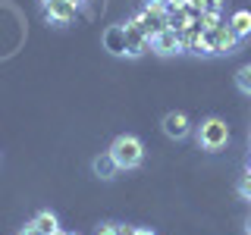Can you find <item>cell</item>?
<instances>
[{
    "label": "cell",
    "instance_id": "cell-1",
    "mask_svg": "<svg viewBox=\"0 0 251 235\" xmlns=\"http://www.w3.org/2000/svg\"><path fill=\"white\" fill-rule=\"evenodd\" d=\"M110 154L120 163V169H135V166H141V160H145V144H141L135 135H120L110 144Z\"/></svg>",
    "mask_w": 251,
    "mask_h": 235
},
{
    "label": "cell",
    "instance_id": "cell-2",
    "mask_svg": "<svg viewBox=\"0 0 251 235\" xmlns=\"http://www.w3.org/2000/svg\"><path fill=\"white\" fill-rule=\"evenodd\" d=\"M242 38L229 28V22H220L214 28H204V44H207L210 57H223V53H232L239 47Z\"/></svg>",
    "mask_w": 251,
    "mask_h": 235
},
{
    "label": "cell",
    "instance_id": "cell-3",
    "mask_svg": "<svg viewBox=\"0 0 251 235\" xmlns=\"http://www.w3.org/2000/svg\"><path fill=\"white\" fill-rule=\"evenodd\" d=\"M226 141H229V125H226L220 116H210V119L201 122L198 129V144L204 151H223Z\"/></svg>",
    "mask_w": 251,
    "mask_h": 235
},
{
    "label": "cell",
    "instance_id": "cell-4",
    "mask_svg": "<svg viewBox=\"0 0 251 235\" xmlns=\"http://www.w3.org/2000/svg\"><path fill=\"white\" fill-rule=\"evenodd\" d=\"M135 19H138V25H141V31H145L148 38L160 35L163 28H170V22H167V3H163V0H148V6L141 13H135Z\"/></svg>",
    "mask_w": 251,
    "mask_h": 235
},
{
    "label": "cell",
    "instance_id": "cell-5",
    "mask_svg": "<svg viewBox=\"0 0 251 235\" xmlns=\"http://www.w3.org/2000/svg\"><path fill=\"white\" fill-rule=\"evenodd\" d=\"M123 31H126V57L138 60V57H145V53L151 50V38L141 31V25H138L135 16H132L129 22H123Z\"/></svg>",
    "mask_w": 251,
    "mask_h": 235
},
{
    "label": "cell",
    "instance_id": "cell-6",
    "mask_svg": "<svg viewBox=\"0 0 251 235\" xmlns=\"http://www.w3.org/2000/svg\"><path fill=\"white\" fill-rule=\"evenodd\" d=\"M151 50L157 57H173V53H182V44H179V31L163 28L160 35L151 38Z\"/></svg>",
    "mask_w": 251,
    "mask_h": 235
},
{
    "label": "cell",
    "instance_id": "cell-7",
    "mask_svg": "<svg viewBox=\"0 0 251 235\" xmlns=\"http://www.w3.org/2000/svg\"><path fill=\"white\" fill-rule=\"evenodd\" d=\"M188 132H192V122H188L185 113H167L163 116V135L173 141H182Z\"/></svg>",
    "mask_w": 251,
    "mask_h": 235
},
{
    "label": "cell",
    "instance_id": "cell-8",
    "mask_svg": "<svg viewBox=\"0 0 251 235\" xmlns=\"http://www.w3.org/2000/svg\"><path fill=\"white\" fill-rule=\"evenodd\" d=\"M75 10H78V6H75V3H69V0H53V3H47V6H44V16H47V22L66 25V22H73V19H75Z\"/></svg>",
    "mask_w": 251,
    "mask_h": 235
},
{
    "label": "cell",
    "instance_id": "cell-9",
    "mask_svg": "<svg viewBox=\"0 0 251 235\" xmlns=\"http://www.w3.org/2000/svg\"><path fill=\"white\" fill-rule=\"evenodd\" d=\"M91 169H94V176H100V179H113V176H120V163L113 160V154L110 151H104V154H98L91 160Z\"/></svg>",
    "mask_w": 251,
    "mask_h": 235
},
{
    "label": "cell",
    "instance_id": "cell-10",
    "mask_svg": "<svg viewBox=\"0 0 251 235\" xmlns=\"http://www.w3.org/2000/svg\"><path fill=\"white\" fill-rule=\"evenodd\" d=\"M104 44H107L110 53H116V57H126V31H123V25L107 28V31H104Z\"/></svg>",
    "mask_w": 251,
    "mask_h": 235
},
{
    "label": "cell",
    "instance_id": "cell-11",
    "mask_svg": "<svg viewBox=\"0 0 251 235\" xmlns=\"http://www.w3.org/2000/svg\"><path fill=\"white\" fill-rule=\"evenodd\" d=\"M229 28H232L239 38H248V35H251V13H248V10H239V13H232V19H229Z\"/></svg>",
    "mask_w": 251,
    "mask_h": 235
},
{
    "label": "cell",
    "instance_id": "cell-12",
    "mask_svg": "<svg viewBox=\"0 0 251 235\" xmlns=\"http://www.w3.org/2000/svg\"><path fill=\"white\" fill-rule=\"evenodd\" d=\"M31 223H35V226H38V229H41L44 235H50V232H57V229H60V226H57V216H53L50 210H41V213L31 219Z\"/></svg>",
    "mask_w": 251,
    "mask_h": 235
},
{
    "label": "cell",
    "instance_id": "cell-13",
    "mask_svg": "<svg viewBox=\"0 0 251 235\" xmlns=\"http://www.w3.org/2000/svg\"><path fill=\"white\" fill-rule=\"evenodd\" d=\"M235 85H239L242 94H248V97H251V66H242L239 72H235Z\"/></svg>",
    "mask_w": 251,
    "mask_h": 235
},
{
    "label": "cell",
    "instance_id": "cell-14",
    "mask_svg": "<svg viewBox=\"0 0 251 235\" xmlns=\"http://www.w3.org/2000/svg\"><path fill=\"white\" fill-rule=\"evenodd\" d=\"M198 22H201V28H214V25H220V13H214V10H204Z\"/></svg>",
    "mask_w": 251,
    "mask_h": 235
},
{
    "label": "cell",
    "instance_id": "cell-15",
    "mask_svg": "<svg viewBox=\"0 0 251 235\" xmlns=\"http://www.w3.org/2000/svg\"><path fill=\"white\" fill-rule=\"evenodd\" d=\"M239 194H242L245 201H251V166H248V172H245V176L239 179Z\"/></svg>",
    "mask_w": 251,
    "mask_h": 235
},
{
    "label": "cell",
    "instance_id": "cell-16",
    "mask_svg": "<svg viewBox=\"0 0 251 235\" xmlns=\"http://www.w3.org/2000/svg\"><path fill=\"white\" fill-rule=\"evenodd\" d=\"M138 226H126V223H116V235H135Z\"/></svg>",
    "mask_w": 251,
    "mask_h": 235
},
{
    "label": "cell",
    "instance_id": "cell-17",
    "mask_svg": "<svg viewBox=\"0 0 251 235\" xmlns=\"http://www.w3.org/2000/svg\"><path fill=\"white\" fill-rule=\"evenodd\" d=\"M98 235H116V223H104V226H98Z\"/></svg>",
    "mask_w": 251,
    "mask_h": 235
},
{
    "label": "cell",
    "instance_id": "cell-18",
    "mask_svg": "<svg viewBox=\"0 0 251 235\" xmlns=\"http://www.w3.org/2000/svg\"><path fill=\"white\" fill-rule=\"evenodd\" d=\"M19 235H44V232H41V229H38V226H35V223H28V226H25V229H19Z\"/></svg>",
    "mask_w": 251,
    "mask_h": 235
},
{
    "label": "cell",
    "instance_id": "cell-19",
    "mask_svg": "<svg viewBox=\"0 0 251 235\" xmlns=\"http://www.w3.org/2000/svg\"><path fill=\"white\" fill-rule=\"evenodd\" d=\"M135 235H154L151 229H141V226H138V229H135Z\"/></svg>",
    "mask_w": 251,
    "mask_h": 235
},
{
    "label": "cell",
    "instance_id": "cell-20",
    "mask_svg": "<svg viewBox=\"0 0 251 235\" xmlns=\"http://www.w3.org/2000/svg\"><path fill=\"white\" fill-rule=\"evenodd\" d=\"M69 3H75V6H82V3H85V0H69Z\"/></svg>",
    "mask_w": 251,
    "mask_h": 235
},
{
    "label": "cell",
    "instance_id": "cell-21",
    "mask_svg": "<svg viewBox=\"0 0 251 235\" xmlns=\"http://www.w3.org/2000/svg\"><path fill=\"white\" fill-rule=\"evenodd\" d=\"M50 235H66V232H63V229H57V232H50Z\"/></svg>",
    "mask_w": 251,
    "mask_h": 235
},
{
    "label": "cell",
    "instance_id": "cell-22",
    "mask_svg": "<svg viewBox=\"0 0 251 235\" xmlns=\"http://www.w3.org/2000/svg\"><path fill=\"white\" fill-rule=\"evenodd\" d=\"M245 229H248V235H251V219H248V226H245Z\"/></svg>",
    "mask_w": 251,
    "mask_h": 235
},
{
    "label": "cell",
    "instance_id": "cell-23",
    "mask_svg": "<svg viewBox=\"0 0 251 235\" xmlns=\"http://www.w3.org/2000/svg\"><path fill=\"white\" fill-rule=\"evenodd\" d=\"M41 3H44V6H47V3H53V0H41Z\"/></svg>",
    "mask_w": 251,
    "mask_h": 235
},
{
    "label": "cell",
    "instance_id": "cell-24",
    "mask_svg": "<svg viewBox=\"0 0 251 235\" xmlns=\"http://www.w3.org/2000/svg\"><path fill=\"white\" fill-rule=\"evenodd\" d=\"M163 3H170V0H163Z\"/></svg>",
    "mask_w": 251,
    "mask_h": 235
}]
</instances>
